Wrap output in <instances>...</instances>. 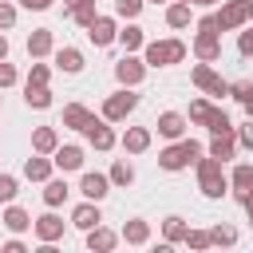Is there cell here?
<instances>
[{
  "label": "cell",
  "instance_id": "obj_37",
  "mask_svg": "<svg viewBox=\"0 0 253 253\" xmlns=\"http://www.w3.org/2000/svg\"><path fill=\"white\" fill-rule=\"evenodd\" d=\"M138 12H142V0H115V16H123V20H138Z\"/></svg>",
  "mask_w": 253,
  "mask_h": 253
},
{
  "label": "cell",
  "instance_id": "obj_4",
  "mask_svg": "<svg viewBox=\"0 0 253 253\" xmlns=\"http://www.w3.org/2000/svg\"><path fill=\"white\" fill-rule=\"evenodd\" d=\"M249 12H253V0H221L217 12H213L217 32H233V28H241V24L249 20Z\"/></svg>",
  "mask_w": 253,
  "mask_h": 253
},
{
  "label": "cell",
  "instance_id": "obj_32",
  "mask_svg": "<svg viewBox=\"0 0 253 253\" xmlns=\"http://www.w3.org/2000/svg\"><path fill=\"white\" fill-rule=\"evenodd\" d=\"M210 134H221V130H233V123H229V115L221 111V107H210V115H206V123H202Z\"/></svg>",
  "mask_w": 253,
  "mask_h": 253
},
{
  "label": "cell",
  "instance_id": "obj_53",
  "mask_svg": "<svg viewBox=\"0 0 253 253\" xmlns=\"http://www.w3.org/2000/svg\"><path fill=\"white\" fill-rule=\"evenodd\" d=\"M249 20H253V12H249Z\"/></svg>",
  "mask_w": 253,
  "mask_h": 253
},
{
  "label": "cell",
  "instance_id": "obj_51",
  "mask_svg": "<svg viewBox=\"0 0 253 253\" xmlns=\"http://www.w3.org/2000/svg\"><path fill=\"white\" fill-rule=\"evenodd\" d=\"M0 59H8V36L0 32Z\"/></svg>",
  "mask_w": 253,
  "mask_h": 253
},
{
  "label": "cell",
  "instance_id": "obj_33",
  "mask_svg": "<svg viewBox=\"0 0 253 253\" xmlns=\"http://www.w3.org/2000/svg\"><path fill=\"white\" fill-rule=\"evenodd\" d=\"M107 178H111V186H130V182H134V166H130L126 158H119V162L111 166Z\"/></svg>",
  "mask_w": 253,
  "mask_h": 253
},
{
  "label": "cell",
  "instance_id": "obj_39",
  "mask_svg": "<svg viewBox=\"0 0 253 253\" xmlns=\"http://www.w3.org/2000/svg\"><path fill=\"white\" fill-rule=\"evenodd\" d=\"M186 245L190 249H210V229H186Z\"/></svg>",
  "mask_w": 253,
  "mask_h": 253
},
{
  "label": "cell",
  "instance_id": "obj_17",
  "mask_svg": "<svg viewBox=\"0 0 253 253\" xmlns=\"http://www.w3.org/2000/svg\"><path fill=\"white\" fill-rule=\"evenodd\" d=\"M233 150H237V134H233V130H221V134L210 138V154H213L217 162H229Z\"/></svg>",
  "mask_w": 253,
  "mask_h": 253
},
{
  "label": "cell",
  "instance_id": "obj_30",
  "mask_svg": "<svg viewBox=\"0 0 253 253\" xmlns=\"http://www.w3.org/2000/svg\"><path fill=\"white\" fill-rule=\"evenodd\" d=\"M24 103L36 107V111H47V107H51V91H47V87H32V83H24Z\"/></svg>",
  "mask_w": 253,
  "mask_h": 253
},
{
  "label": "cell",
  "instance_id": "obj_45",
  "mask_svg": "<svg viewBox=\"0 0 253 253\" xmlns=\"http://www.w3.org/2000/svg\"><path fill=\"white\" fill-rule=\"evenodd\" d=\"M237 51H241V55H253V28L237 36Z\"/></svg>",
  "mask_w": 253,
  "mask_h": 253
},
{
  "label": "cell",
  "instance_id": "obj_6",
  "mask_svg": "<svg viewBox=\"0 0 253 253\" xmlns=\"http://www.w3.org/2000/svg\"><path fill=\"white\" fill-rule=\"evenodd\" d=\"M134 107H138V95H134L130 87H123V91L107 95V103H103V119H107V123H123Z\"/></svg>",
  "mask_w": 253,
  "mask_h": 253
},
{
  "label": "cell",
  "instance_id": "obj_12",
  "mask_svg": "<svg viewBox=\"0 0 253 253\" xmlns=\"http://www.w3.org/2000/svg\"><path fill=\"white\" fill-rule=\"evenodd\" d=\"M229 190H233V202H245V194L253 190V166H249V162H237V166H233Z\"/></svg>",
  "mask_w": 253,
  "mask_h": 253
},
{
  "label": "cell",
  "instance_id": "obj_42",
  "mask_svg": "<svg viewBox=\"0 0 253 253\" xmlns=\"http://www.w3.org/2000/svg\"><path fill=\"white\" fill-rule=\"evenodd\" d=\"M233 134H237V142H241L245 150H253V119H249L245 126H233Z\"/></svg>",
  "mask_w": 253,
  "mask_h": 253
},
{
  "label": "cell",
  "instance_id": "obj_13",
  "mask_svg": "<svg viewBox=\"0 0 253 253\" xmlns=\"http://www.w3.org/2000/svg\"><path fill=\"white\" fill-rule=\"evenodd\" d=\"M154 126H158V134H162V138H170V142H174V138H182V134H186V115H178V111H162Z\"/></svg>",
  "mask_w": 253,
  "mask_h": 253
},
{
  "label": "cell",
  "instance_id": "obj_47",
  "mask_svg": "<svg viewBox=\"0 0 253 253\" xmlns=\"http://www.w3.org/2000/svg\"><path fill=\"white\" fill-rule=\"evenodd\" d=\"M24 8H32V12H43V8H51V0H20Z\"/></svg>",
  "mask_w": 253,
  "mask_h": 253
},
{
  "label": "cell",
  "instance_id": "obj_5",
  "mask_svg": "<svg viewBox=\"0 0 253 253\" xmlns=\"http://www.w3.org/2000/svg\"><path fill=\"white\" fill-rule=\"evenodd\" d=\"M190 83H194L198 91L213 95V99H225V95H229V83H225V79H221V75H217L210 63H202V59L194 63V71H190Z\"/></svg>",
  "mask_w": 253,
  "mask_h": 253
},
{
  "label": "cell",
  "instance_id": "obj_16",
  "mask_svg": "<svg viewBox=\"0 0 253 253\" xmlns=\"http://www.w3.org/2000/svg\"><path fill=\"white\" fill-rule=\"evenodd\" d=\"M119 245V233H111L103 221L95 225V229H87V249L91 253H107V249H115Z\"/></svg>",
  "mask_w": 253,
  "mask_h": 253
},
{
  "label": "cell",
  "instance_id": "obj_15",
  "mask_svg": "<svg viewBox=\"0 0 253 253\" xmlns=\"http://www.w3.org/2000/svg\"><path fill=\"white\" fill-rule=\"evenodd\" d=\"M32 229H36V237H40V241H51V245H55V241L63 237V217L43 213V217H36V221H32Z\"/></svg>",
  "mask_w": 253,
  "mask_h": 253
},
{
  "label": "cell",
  "instance_id": "obj_24",
  "mask_svg": "<svg viewBox=\"0 0 253 253\" xmlns=\"http://www.w3.org/2000/svg\"><path fill=\"white\" fill-rule=\"evenodd\" d=\"M55 67L67 71V75L83 71V51H79V47H59V51H55Z\"/></svg>",
  "mask_w": 253,
  "mask_h": 253
},
{
  "label": "cell",
  "instance_id": "obj_21",
  "mask_svg": "<svg viewBox=\"0 0 253 253\" xmlns=\"http://www.w3.org/2000/svg\"><path fill=\"white\" fill-rule=\"evenodd\" d=\"M55 146H59L55 126H36V130H32V150H36V154H51Z\"/></svg>",
  "mask_w": 253,
  "mask_h": 253
},
{
  "label": "cell",
  "instance_id": "obj_10",
  "mask_svg": "<svg viewBox=\"0 0 253 253\" xmlns=\"http://www.w3.org/2000/svg\"><path fill=\"white\" fill-rule=\"evenodd\" d=\"M83 134H87V142H91L95 150H111V146H115V130L107 126V119H95V115H91V123L83 126Z\"/></svg>",
  "mask_w": 253,
  "mask_h": 253
},
{
  "label": "cell",
  "instance_id": "obj_43",
  "mask_svg": "<svg viewBox=\"0 0 253 253\" xmlns=\"http://www.w3.org/2000/svg\"><path fill=\"white\" fill-rule=\"evenodd\" d=\"M12 83H16V67H12L8 59H0V91H4V87H12Z\"/></svg>",
  "mask_w": 253,
  "mask_h": 253
},
{
  "label": "cell",
  "instance_id": "obj_22",
  "mask_svg": "<svg viewBox=\"0 0 253 253\" xmlns=\"http://www.w3.org/2000/svg\"><path fill=\"white\" fill-rule=\"evenodd\" d=\"M150 146V130L146 126H126V134H123V150L126 154H142Z\"/></svg>",
  "mask_w": 253,
  "mask_h": 253
},
{
  "label": "cell",
  "instance_id": "obj_44",
  "mask_svg": "<svg viewBox=\"0 0 253 253\" xmlns=\"http://www.w3.org/2000/svg\"><path fill=\"white\" fill-rule=\"evenodd\" d=\"M12 24H16V8L0 0V28H12Z\"/></svg>",
  "mask_w": 253,
  "mask_h": 253
},
{
  "label": "cell",
  "instance_id": "obj_19",
  "mask_svg": "<svg viewBox=\"0 0 253 253\" xmlns=\"http://www.w3.org/2000/svg\"><path fill=\"white\" fill-rule=\"evenodd\" d=\"M63 12H67V20H75L79 28H87V24L99 16V12H95V0H67Z\"/></svg>",
  "mask_w": 253,
  "mask_h": 253
},
{
  "label": "cell",
  "instance_id": "obj_50",
  "mask_svg": "<svg viewBox=\"0 0 253 253\" xmlns=\"http://www.w3.org/2000/svg\"><path fill=\"white\" fill-rule=\"evenodd\" d=\"M182 4H202V8H217L221 0H182Z\"/></svg>",
  "mask_w": 253,
  "mask_h": 253
},
{
  "label": "cell",
  "instance_id": "obj_2",
  "mask_svg": "<svg viewBox=\"0 0 253 253\" xmlns=\"http://www.w3.org/2000/svg\"><path fill=\"white\" fill-rule=\"evenodd\" d=\"M142 63L146 67H170V63H182L186 59V43L182 40H150L142 43Z\"/></svg>",
  "mask_w": 253,
  "mask_h": 253
},
{
  "label": "cell",
  "instance_id": "obj_41",
  "mask_svg": "<svg viewBox=\"0 0 253 253\" xmlns=\"http://www.w3.org/2000/svg\"><path fill=\"white\" fill-rule=\"evenodd\" d=\"M16 190H20V182H16L12 174H0V202H12Z\"/></svg>",
  "mask_w": 253,
  "mask_h": 253
},
{
  "label": "cell",
  "instance_id": "obj_35",
  "mask_svg": "<svg viewBox=\"0 0 253 253\" xmlns=\"http://www.w3.org/2000/svg\"><path fill=\"white\" fill-rule=\"evenodd\" d=\"M166 24H170V28H186V24H190V4L174 0V4L166 8Z\"/></svg>",
  "mask_w": 253,
  "mask_h": 253
},
{
  "label": "cell",
  "instance_id": "obj_46",
  "mask_svg": "<svg viewBox=\"0 0 253 253\" xmlns=\"http://www.w3.org/2000/svg\"><path fill=\"white\" fill-rule=\"evenodd\" d=\"M0 249H4V253H28V245H24L20 237H12V241H4Z\"/></svg>",
  "mask_w": 253,
  "mask_h": 253
},
{
  "label": "cell",
  "instance_id": "obj_29",
  "mask_svg": "<svg viewBox=\"0 0 253 253\" xmlns=\"http://www.w3.org/2000/svg\"><path fill=\"white\" fill-rule=\"evenodd\" d=\"M186 217H178V213H170L166 221H162V233H166V245H178V241H186Z\"/></svg>",
  "mask_w": 253,
  "mask_h": 253
},
{
  "label": "cell",
  "instance_id": "obj_1",
  "mask_svg": "<svg viewBox=\"0 0 253 253\" xmlns=\"http://www.w3.org/2000/svg\"><path fill=\"white\" fill-rule=\"evenodd\" d=\"M194 166H198V190H202L206 198H225V194H229L225 162H217L213 154H206V158H198Z\"/></svg>",
  "mask_w": 253,
  "mask_h": 253
},
{
  "label": "cell",
  "instance_id": "obj_25",
  "mask_svg": "<svg viewBox=\"0 0 253 253\" xmlns=\"http://www.w3.org/2000/svg\"><path fill=\"white\" fill-rule=\"evenodd\" d=\"M24 178H28V182H47V178H51V158H43V154L28 158V162H24Z\"/></svg>",
  "mask_w": 253,
  "mask_h": 253
},
{
  "label": "cell",
  "instance_id": "obj_48",
  "mask_svg": "<svg viewBox=\"0 0 253 253\" xmlns=\"http://www.w3.org/2000/svg\"><path fill=\"white\" fill-rule=\"evenodd\" d=\"M198 28H202V32H217V20H213V16H202Z\"/></svg>",
  "mask_w": 253,
  "mask_h": 253
},
{
  "label": "cell",
  "instance_id": "obj_52",
  "mask_svg": "<svg viewBox=\"0 0 253 253\" xmlns=\"http://www.w3.org/2000/svg\"><path fill=\"white\" fill-rule=\"evenodd\" d=\"M142 4H166V0H142Z\"/></svg>",
  "mask_w": 253,
  "mask_h": 253
},
{
  "label": "cell",
  "instance_id": "obj_28",
  "mask_svg": "<svg viewBox=\"0 0 253 253\" xmlns=\"http://www.w3.org/2000/svg\"><path fill=\"white\" fill-rule=\"evenodd\" d=\"M0 221H4L12 233H24V229H32V217H28V210H20V206H8Z\"/></svg>",
  "mask_w": 253,
  "mask_h": 253
},
{
  "label": "cell",
  "instance_id": "obj_26",
  "mask_svg": "<svg viewBox=\"0 0 253 253\" xmlns=\"http://www.w3.org/2000/svg\"><path fill=\"white\" fill-rule=\"evenodd\" d=\"M123 241H126V245H146V241H150V225H146L142 217H130V221L123 225Z\"/></svg>",
  "mask_w": 253,
  "mask_h": 253
},
{
  "label": "cell",
  "instance_id": "obj_34",
  "mask_svg": "<svg viewBox=\"0 0 253 253\" xmlns=\"http://www.w3.org/2000/svg\"><path fill=\"white\" fill-rule=\"evenodd\" d=\"M229 95H233V99L245 107V115L253 119V83H245V79H241V83H229Z\"/></svg>",
  "mask_w": 253,
  "mask_h": 253
},
{
  "label": "cell",
  "instance_id": "obj_8",
  "mask_svg": "<svg viewBox=\"0 0 253 253\" xmlns=\"http://www.w3.org/2000/svg\"><path fill=\"white\" fill-rule=\"evenodd\" d=\"M194 55H198L202 63L221 59V32H202V28H198V36H194Z\"/></svg>",
  "mask_w": 253,
  "mask_h": 253
},
{
  "label": "cell",
  "instance_id": "obj_49",
  "mask_svg": "<svg viewBox=\"0 0 253 253\" xmlns=\"http://www.w3.org/2000/svg\"><path fill=\"white\" fill-rule=\"evenodd\" d=\"M241 206H245V213H249V225H253V190L245 194V202H241Z\"/></svg>",
  "mask_w": 253,
  "mask_h": 253
},
{
  "label": "cell",
  "instance_id": "obj_9",
  "mask_svg": "<svg viewBox=\"0 0 253 253\" xmlns=\"http://www.w3.org/2000/svg\"><path fill=\"white\" fill-rule=\"evenodd\" d=\"M115 36H119V28H115V20H111V16H95V20L87 24V40H91L95 47L115 43Z\"/></svg>",
  "mask_w": 253,
  "mask_h": 253
},
{
  "label": "cell",
  "instance_id": "obj_31",
  "mask_svg": "<svg viewBox=\"0 0 253 253\" xmlns=\"http://www.w3.org/2000/svg\"><path fill=\"white\" fill-rule=\"evenodd\" d=\"M115 40H119V43H123L126 51H138V47L146 43V36H142V28H138V24H126V28H123V32L115 36Z\"/></svg>",
  "mask_w": 253,
  "mask_h": 253
},
{
  "label": "cell",
  "instance_id": "obj_3",
  "mask_svg": "<svg viewBox=\"0 0 253 253\" xmlns=\"http://www.w3.org/2000/svg\"><path fill=\"white\" fill-rule=\"evenodd\" d=\"M202 158V142H194V138H174V146H166L162 154H158V166L162 170H186V166H194Z\"/></svg>",
  "mask_w": 253,
  "mask_h": 253
},
{
  "label": "cell",
  "instance_id": "obj_11",
  "mask_svg": "<svg viewBox=\"0 0 253 253\" xmlns=\"http://www.w3.org/2000/svg\"><path fill=\"white\" fill-rule=\"evenodd\" d=\"M79 194H83L87 202H103V198L111 194V178H107V174H83V178H79Z\"/></svg>",
  "mask_w": 253,
  "mask_h": 253
},
{
  "label": "cell",
  "instance_id": "obj_18",
  "mask_svg": "<svg viewBox=\"0 0 253 253\" xmlns=\"http://www.w3.org/2000/svg\"><path fill=\"white\" fill-rule=\"evenodd\" d=\"M51 154H55V158H51V166H55V170H63V174L83 166V150H79V146H55Z\"/></svg>",
  "mask_w": 253,
  "mask_h": 253
},
{
  "label": "cell",
  "instance_id": "obj_14",
  "mask_svg": "<svg viewBox=\"0 0 253 253\" xmlns=\"http://www.w3.org/2000/svg\"><path fill=\"white\" fill-rule=\"evenodd\" d=\"M99 221H103L99 202H83V206H75V210H71V225H75V229H83V233H87V229H95Z\"/></svg>",
  "mask_w": 253,
  "mask_h": 253
},
{
  "label": "cell",
  "instance_id": "obj_7",
  "mask_svg": "<svg viewBox=\"0 0 253 253\" xmlns=\"http://www.w3.org/2000/svg\"><path fill=\"white\" fill-rule=\"evenodd\" d=\"M142 75H146V63H142L134 51H126V55L115 63V79H119L123 87H138V83H142Z\"/></svg>",
  "mask_w": 253,
  "mask_h": 253
},
{
  "label": "cell",
  "instance_id": "obj_36",
  "mask_svg": "<svg viewBox=\"0 0 253 253\" xmlns=\"http://www.w3.org/2000/svg\"><path fill=\"white\" fill-rule=\"evenodd\" d=\"M237 241V229L233 225H213L210 229V245H233Z\"/></svg>",
  "mask_w": 253,
  "mask_h": 253
},
{
  "label": "cell",
  "instance_id": "obj_20",
  "mask_svg": "<svg viewBox=\"0 0 253 253\" xmlns=\"http://www.w3.org/2000/svg\"><path fill=\"white\" fill-rule=\"evenodd\" d=\"M51 43H55L51 32H47V28H36V32L28 36V55H32V59H43V55H51Z\"/></svg>",
  "mask_w": 253,
  "mask_h": 253
},
{
  "label": "cell",
  "instance_id": "obj_27",
  "mask_svg": "<svg viewBox=\"0 0 253 253\" xmlns=\"http://www.w3.org/2000/svg\"><path fill=\"white\" fill-rule=\"evenodd\" d=\"M91 123V111L83 107V103H67L63 107V126H71V130H83Z\"/></svg>",
  "mask_w": 253,
  "mask_h": 253
},
{
  "label": "cell",
  "instance_id": "obj_40",
  "mask_svg": "<svg viewBox=\"0 0 253 253\" xmlns=\"http://www.w3.org/2000/svg\"><path fill=\"white\" fill-rule=\"evenodd\" d=\"M210 107H213L210 99H194V103H190V123H206V115H210Z\"/></svg>",
  "mask_w": 253,
  "mask_h": 253
},
{
  "label": "cell",
  "instance_id": "obj_38",
  "mask_svg": "<svg viewBox=\"0 0 253 253\" xmlns=\"http://www.w3.org/2000/svg\"><path fill=\"white\" fill-rule=\"evenodd\" d=\"M47 79H51V67H47V63H32L28 83H32V87H47Z\"/></svg>",
  "mask_w": 253,
  "mask_h": 253
},
{
  "label": "cell",
  "instance_id": "obj_23",
  "mask_svg": "<svg viewBox=\"0 0 253 253\" xmlns=\"http://www.w3.org/2000/svg\"><path fill=\"white\" fill-rule=\"evenodd\" d=\"M67 194H71V186H67L63 178H47V182H43V202H47V210L63 206V202H67Z\"/></svg>",
  "mask_w": 253,
  "mask_h": 253
}]
</instances>
